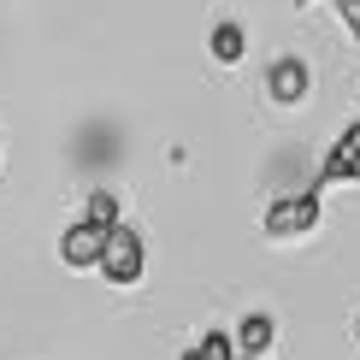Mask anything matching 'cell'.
I'll use <instances>...</instances> for the list:
<instances>
[{
    "instance_id": "obj_11",
    "label": "cell",
    "mask_w": 360,
    "mask_h": 360,
    "mask_svg": "<svg viewBox=\"0 0 360 360\" xmlns=\"http://www.w3.org/2000/svg\"><path fill=\"white\" fill-rule=\"evenodd\" d=\"M243 360H248V354H243Z\"/></svg>"
},
{
    "instance_id": "obj_7",
    "label": "cell",
    "mask_w": 360,
    "mask_h": 360,
    "mask_svg": "<svg viewBox=\"0 0 360 360\" xmlns=\"http://www.w3.org/2000/svg\"><path fill=\"white\" fill-rule=\"evenodd\" d=\"M207 53H213L219 65H243V53H248V30H243V24H213Z\"/></svg>"
},
{
    "instance_id": "obj_8",
    "label": "cell",
    "mask_w": 360,
    "mask_h": 360,
    "mask_svg": "<svg viewBox=\"0 0 360 360\" xmlns=\"http://www.w3.org/2000/svg\"><path fill=\"white\" fill-rule=\"evenodd\" d=\"M83 219L101 224V231H118V224H124V219H118V195L112 189H89V213Z\"/></svg>"
},
{
    "instance_id": "obj_4",
    "label": "cell",
    "mask_w": 360,
    "mask_h": 360,
    "mask_svg": "<svg viewBox=\"0 0 360 360\" xmlns=\"http://www.w3.org/2000/svg\"><path fill=\"white\" fill-rule=\"evenodd\" d=\"M307 89H313V71H307V59H272V71H266V95L278 101V107H302L307 101Z\"/></svg>"
},
{
    "instance_id": "obj_2",
    "label": "cell",
    "mask_w": 360,
    "mask_h": 360,
    "mask_svg": "<svg viewBox=\"0 0 360 360\" xmlns=\"http://www.w3.org/2000/svg\"><path fill=\"white\" fill-rule=\"evenodd\" d=\"M319 224V189H295V195H278L266 207V236L272 243H290V236H307Z\"/></svg>"
},
{
    "instance_id": "obj_6",
    "label": "cell",
    "mask_w": 360,
    "mask_h": 360,
    "mask_svg": "<svg viewBox=\"0 0 360 360\" xmlns=\"http://www.w3.org/2000/svg\"><path fill=\"white\" fill-rule=\"evenodd\" d=\"M272 313H243V325H236V349H243L248 360H260L266 349H272Z\"/></svg>"
},
{
    "instance_id": "obj_10",
    "label": "cell",
    "mask_w": 360,
    "mask_h": 360,
    "mask_svg": "<svg viewBox=\"0 0 360 360\" xmlns=\"http://www.w3.org/2000/svg\"><path fill=\"white\" fill-rule=\"evenodd\" d=\"M354 342H360V319H354Z\"/></svg>"
},
{
    "instance_id": "obj_1",
    "label": "cell",
    "mask_w": 360,
    "mask_h": 360,
    "mask_svg": "<svg viewBox=\"0 0 360 360\" xmlns=\"http://www.w3.org/2000/svg\"><path fill=\"white\" fill-rule=\"evenodd\" d=\"M148 272V243L142 231H130V224H118L107 236V260H101V278L112 283V290H130V283H142Z\"/></svg>"
},
{
    "instance_id": "obj_5",
    "label": "cell",
    "mask_w": 360,
    "mask_h": 360,
    "mask_svg": "<svg viewBox=\"0 0 360 360\" xmlns=\"http://www.w3.org/2000/svg\"><path fill=\"white\" fill-rule=\"evenodd\" d=\"M325 184H360V124H349L325 154Z\"/></svg>"
},
{
    "instance_id": "obj_3",
    "label": "cell",
    "mask_w": 360,
    "mask_h": 360,
    "mask_svg": "<svg viewBox=\"0 0 360 360\" xmlns=\"http://www.w3.org/2000/svg\"><path fill=\"white\" fill-rule=\"evenodd\" d=\"M107 236L112 231H101V224H89V219L65 224V231H59V260H65L71 272H101V260H107Z\"/></svg>"
},
{
    "instance_id": "obj_9",
    "label": "cell",
    "mask_w": 360,
    "mask_h": 360,
    "mask_svg": "<svg viewBox=\"0 0 360 360\" xmlns=\"http://www.w3.org/2000/svg\"><path fill=\"white\" fill-rule=\"evenodd\" d=\"M337 18L354 30V41H360V0H337Z\"/></svg>"
}]
</instances>
